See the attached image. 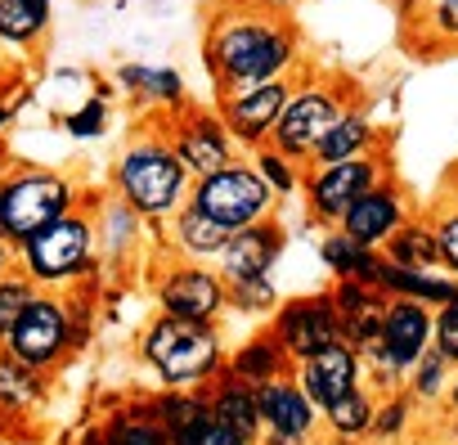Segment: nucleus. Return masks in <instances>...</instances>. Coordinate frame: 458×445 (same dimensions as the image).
I'll return each mask as SVG.
<instances>
[{"label": "nucleus", "mask_w": 458, "mask_h": 445, "mask_svg": "<svg viewBox=\"0 0 458 445\" xmlns=\"http://www.w3.org/2000/svg\"><path fill=\"white\" fill-rule=\"evenodd\" d=\"M284 244H288V230L279 226L275 216H266V220H257V226L229 235V244L216 257V270H220L225 284H234V279H270Z\"/></svg>", "instance_id": "15"}, {"label": "nucleus", "mask_w": 458, "mask_h": 445, "mask_svg": "<svg viewBox=\"0 0 458 445\" xmlns=\"http://www.w3.org/2000/svg\"><path fill=\"white\" fill-rule=\"evenodd\" d=\"M14 252H19V270L46 293L72 288L86 275H95L99 270V257H95L99 230H95V216H90V198L81 207H72L68 216L50 220V226L37 230L32 239H23Z\"/></svg>", "instance_id": "3"}, {"label": "nucleus", "mask_w": 458, "mask_h": 445, "mask_svg": "<svg viewBox=\"0 0 458 445\" xmlns=\"http://www.w3.org/2000/svg\"><path fill=\"white\" fill-rule=\"evenodd\" d=\"M382 257H386L391 266H404V270H436V266H440V252H436V230H431V220L409 216L404 226L386 239Z\"/></svg>", "instance_id": "26"}, {"label": "nucleus", "mask_w": 458, "mask_h": 445, "mask_svg": "<svg viewBox=\"0 0 458 445\" xmlns=\"http://www.w3.org/2000/svg\"><path fill=\"white\" fill-rule=\"evenodd\" d=\"M117 86L126 95H140L157 108H184L189 90H184V77L175 68H148V64H122L117 68Z\"/></svg>", "instance_id": "24"}, {"label": "nucleus", "mask_w": 458, "mask_h": 445, "mask_svg": "<svg viewBox=\"0 0 458 445\" xmlns=\"http://www.w3.org/2000/svg\"><path fill=\"white\" fill-rule=\"evenodd\" d=\"M373 288H377L382 297L422 302V306H431V311L458 297V279H449V275H436V270H404V266H391V261H382V270H377Z\"/></svg>", "instance_id": "22"}, {"label": "nucleus", "mask_w": 458, "mask_h": 445, "mask_svg": "<svg viewBox=\"0 0 458 445\" xmlns=\"http://www.w3.org/2000/svg\"><path fill=\"white\" fill-rule=\"evenodd\" d=\"M382 315H386V297L369 302V306H364V311H355V315H342V342H346V347H355L360 355H364V351H373V347H377V338H382Z\"/></svg>", "instance_id": "33"}, {"label": "nucleus", "mask_w": 458, "mask_h": 445, "mask_svg": "<svg viewBox=\"0 0 458 445\" xmlns=\"http://www.w3.org/2000/svg\"><path fill=\"white\" fill-rule=\"evenodd\" d=\"M288 95H293V77H279V81H266L252 90H234V95L216 99V117L225 122V131L234 135L239 149H266Z\"/></svg>", "instance_id": "11"}, {"label": "nucleus", "mask_w": 458, "mask_h": 445, "mask_svg": "<svg viewBox=\"0 0 458 445\" xmlns=\"http://www.w3.org/2000/svg\"><path fill=\"white\" fill-rule=\"evenodd\" d=\"M431 347V306L422 302H404V297H386V315H382V338L377 351L395 373H409L422 351Z\"/></svg>", "instance_id": "17"}, {"label": "nucleus", "mask_w": 458, "mask_h": 445, "mask_svg": "<svg viewBox=\"0 0 458 445\" xmlns=\"http://www.w3.org/2000/svg\"><path fill=\"white\" fill-rule=\"evenodd\" d=\"M404 418H409V405H404V400H386L382 409H373V427H369V432L391 436V432H400V427H404Z\"/></svg>", "instance_id": "42"}, {"label": "nucleus", "mask_w": 458, "mask_h": 445, "mask_svg": "<svg viewBox=\"0 0 458 445\" xmlns=\"http://www.w3.org/2000/svg\"><path fill=\"white\" fill-rule=\"evenodd\" d=\"M369 153H382V126H377L373 113L355 99V104L333 122V131L319 140L310 167H333V162H351V158H369Z\"/></svg>", "instance_id": "18"}, {"label": "nucleus", "mask_w": 458, "mask_h": 445, "mask_svg": "<svg viewBox=\"0 0 458 445\" xmlns=\"http://www.w3.org/2000/svg\"><path fill=\"white\" fill-rule=\"evenodd\" d=\"M395 5L404 10V32H413V28L422 23V14H427V5H431V0H395Z\"/></svg>", "instance_id": "43"}, {"label": "nucleus", "mask_w": 458, "mask_h": 445, "mask_svg": "<svg viewBox=\"0 0 458 445\" xmlns=\"http://www.w3.org/2000/svg\"><path fill=\"white\" fill-rule=\"evenodd\" d=\"M14 113H19V99H5V95H0V135L14 126Z\"/></svg>", "instance_id": "46"}, {"label": "nucleus", "mask_w": 458, "mask_h": 445, "mask_svg": "<svg viewBox=\"0 0 458 445\" xmlns=\"http://www.w3.org/2000/svg\"><path fill=\"white\" fill-rule=\"evenodd\" d=\"M162 131H166L175 158L184 162V171H189L193 180L220 171L225 162H234V153H239L234 135H229L225 122H220L216 113H207V108H189V113H180L175 122H166Z\"/></svg>", "instance_id": "13"}, {"label": "nucleus", "mask_w": 458, "mask_h": 445, "mask_svg": "<svg viewBox=\"0 0 458 445\" xmlns=\"http://www.w3.org/2000/svg\"><path fill=\"white\" fill-rule=\"evenodd\" d=\"M257 391H261V418H266L270 432H279V436H306L310 432L319 409L297 387V378H275V382H266Z\"/></svg>", "instance_id": "21"}, {"label": "nucleus", "mask_w": 458, "mask_h": 445, "mask_svg": "<svg viewBox=\"0 0 458 445\" xmlns=\"http://www.w3.org/2000/svg\"><path fill=\"white\" fill-rule=\"evenodd\" d=\"M171 445H252V441H243L239 432H229V427H225L220 418H211V409H207V414L193 418L184 432H175Z\"/></svg>", "instance_id": "36"}, {"label": "nucleus", "mask_w": 458, "mask_h": 445, "mask_svg": "<svg viewBox=\"0 0 458 445\" xmlns=\"http://www.w3.org/2000/svg\"><path fill=\"white\" fill-rule=\"evenodd\" d=\"M77 347V329H72V302L59 297V293H37L32 306L23 311V320L14 324L5 351L32 369H55L68 351Z\"/></svg>", "instance_id": "8"}, {"label": "nucleus", "mask_w": 458, "mask_h": 445, "mask_svg": "<svg viewBox=\"0 0 458 445\" xmlns=\"http://www.w3.org/2000/svg\"><path fill=\"white\" fill-rule=\"evenodd\" d=\"M297 387L310 396L315 409H333L342 396L364 387V360H360L355 347L333 342V347H324V351H315L310 360L297 364Z\"/></svg>", "instance_id": "16"}, {"label": "nucleus", "mask_w": 458, "mask_h": 445, "mask_svg": "<svg viewBox=\"0 0 458 445\" xmlns=\"http://www.w3.org/2000/svg\"><path fill=\"white\" fill-rule=\"evenodd\" d=\"M193 175L175 158L171 140L162 126L135 135L117 162H113V193L140 216V220H166L189 202Z\"/></svg>", "instance_id": "2"}, {"label": "nucleus", "mask_w": 458, "mask_h": 445, "mask_svg": "<svg viewBox=\"0 0 458 445\" xmlns=\"http://www.w3.org/2000/svg\"><path fill=\"white\" fill-rule=\"evenodd\" d=\"M229 306L239 311H279V293L270 279H234L229 284Z\"/></svg>", "instance_id": "39"}, {"label": "nucleus", "mask_w": 458, "mask_h": 445, "mask_svg": "<svg viewBox=\"0 0 458 445\" xmlns=\"http://www.w3.org/2000/svg\"><path fill=\"white\" fill-rule=\"evenodd\" d=\"M144 360L162 373L166 387L180 391H198L211 378L225 373V347L216 324H193V320H175V315H157L144 338H140Z\"/></svg>", "instance_id": "6"}, {"label": "nucleus", "mask_w": 458, "mask_h": 445, "mask_svg": "<svg viewBox=\"0 0 458 445\" xmlns=\"http://www.w3.org/2000/svg\"><path fill=\"white\" fill-rule=\"evenodd\" d=\"M373 396L364 391V387H355L351 396H342L333 409H324L328 414V423H333V432H342V436H360V432H369L373 427Z\"/></svg>", "instance_id": "34"}, {"label": "nucleus", "mask_w": 458, "mask_h": 445, "mask_svg": "<svg viewBox=\"0 0 458 445\" xmlns=\"http://www.w3.org/2000/svg\"><path fill=\"white\" fill-rule=\"evenodd\" d=\"M64 131H68L72 140H99V135L108 131V95H90L81 108H72V113L64 117Z\"/></svg>", "instance_id": "35"}, {"label": "nucleus", "mask_w": 458, "mask_h": 445, "mask_svg": "<svg viewBox=\"0 0 458 445\" xmlns=\"http://www.w3.org/2000/svg\"><path fill=\"white\" fill-rule=\"evenodd\" d=\"M41 288L23 275V270H10L5 279H0V347L10 342V333H14V324L23 320V311L32 306V297H37Z\"/></svg>", "instance_id": "32"}, {"label": "nucleus", "mask_w": 458, "mask_h": 445, "mask_svg": "<svg viewBox=\"0 0 458 445\" xmlns=\"http://www.w3.org/2000/svg\"><path fill=\"white\" fill-rule=\"evenodd\" d=\"M81 202H86V193L72 175H64L55 167L19 162L0 175V239H10L19 248L23 239H32L37 230H46L50 220L68 216Z\"/></svg>", "instance_id": "4"}, {"label": "nucleus", "mask_w": 458, "mask_h": 445, "mask_svg": "<svg viewBox=\"0 0 458 445\" xmlns=\"http://www.w3.org/2000/svg\"><path fill=\"white\" fill-rule=\"evenodd\" d=\"M46 396V373L0 347V414H28Z\"/></svg>", "instance_id": "28"}, {"label": "nucleus", "mask_w": 458, "mask_h": 445, "mask_svg": "<svg viewBox=\"0 0 458 445\" xmlns=\"http://www.w3.org/2000/svg\"><path fill=\"white\" fill-rule=\"evenodd\" d=\"M319 261H324L337 279H364V284H373L386 257H382L377 248L355 244V239L342 235V230H328V235L319 239Z\"/></svg>", "instance_id": "25"}, {"label": "nucleus", "mask_w": 458, "mask_h": 445, "mask_svg": "<svg viewBox=\"0 0 458 445\" xmlns=\"http://www.w3.org/2000/svg\"><path fill=\"white\" fill-rule=\"evenodd\" d=\"M81 445H113V441H108V432H90Z\"/></svg>", "instance_id": "48"}, {"label": "nucleus", "mask_w": 458, "mask_h": 445, "mask_svg": "<svg viewBox=\"0 0 458 445\" xmlns=\"http://www.w3.org/2000/svg\"><path fill=\"white\" fill-rule=\"evenodd\" d=\"M55 28V0H0V55H32Z\"/></svg>", "instance_id": "20"}, {"label": "nucleus", "mask_w": 458, "mask_h": 445, "mask_svg": "<svg viewBox=\"0 0 458 445\" xmlns=\"http://www.w3.org/2000/svg\"><path fill=\"white\" fill-rule=\"evenodd\" d=\"M431 230H436V252H440V266L449 270V279H458V207H440L431 216Z\"/></svg>", "instance_id": "37"}, {"label": "nucleus", "mask_w": 458, "mask_h": 445, "mask_svg": "<svg viewBox=\"0 0 458 445\" xmlns=\"http://www.w3.org/2000/svg\"><path fill=\"white\" fill-rule=\"evenodd\" d=\"M409 37H418L427 50H458V0H431Z\"/></svg>", "instance_id": "30"}, {"label": "nucleus", "mask_w": 458, "mask_h": 445, "mask_svg": "<svg viewBox=\"0 0 458 445\" xmlns=\"http://www.w3.org/2000/svg\"><path fill=\"white\" fill-rule=\"evenodd\" d=\"M157 306H162V315H175V320L216 324L229 311V284L220 279L216 266L175 261L157 275Z\"/></svg>", "instance_id": "10"}, {"label": "nucleus", "mask_w": 458, "mask_h": 445, "mask_svg": "<svg viewBox=\"0 0 458 445\" xmlns=\"http://www.w3.org/2000/svg\"><path fill=\"white\" fill-rule=\"evenodd\" d=\"M243 5H257V10H270V14H288L293 5H301V0H243Z\"/></svg>", "instance_id": "45"}, {"label": "nucleus", "mask_w": 458, "mask_h": 445, "mask_svg": "<svg viewBox=\"0 0 458 445\" xmlns=\"http://www.w3.org/2000/svg\"><path fill=\"white\" fill-rule=\"evenodd\" d=\"M5 171H10V153H5V149H0V175H5Z\"/></svg>", "instance_id": "49"}, {"label": "nucleus", "mask_w": 458, "mask_h": 445, "mask_svg": "<svg viewBox=\"0 0 458 445\" xmlns=\"http://www.w3.org/2000/svg\"><path fill=\"white\" fill-rule=\"evenodd\" d=\"M288 369V351L266 333V338H252L248 347H239L234 355L225 360V373L229 378H239V382H252V387H266L275 378H284Z\"/></svg>", "instance_id": "27"}, {"label": "nucleus", "mask_w": 458, "mask_h": 445, "mask_svg": "<svg viewBox=\"0 0 458 445\" xmlns=\"http://www.w3.org/2000/svg\"><path fill=\"white\" fill-rule=\"evenodd\" d=\"M382 175H391L382 153L351 158V162H333V167H306L301 193H306L315 220H324V226H337V220H342Z\"/></svg>", "instance_id": "9"}, {"label": "nucleus", "mask_w": 458, "mask_h": 445, "mask_svg": "<svg viewBox=\"0 0 458 445\" xmlns=\"http://www.w3.org/2000/svg\"><path fill=\"white\" fill-rule=\"evenodd\" d=\"M207 73L216 95L252 90L301 68V37L288 14H270L257 5L220 10L207 28Z\"/></svg>", "instance_id": "1"}, {"label": "nucleus", "mask_w": 458, "mask_h": 445, "mask_svg": "<svg viewBox=\"0 0 458 445\" xmlns=\"http://www.w3.org/2000/svg\"><path fill=\"white\" fill-rule=\"evenodd\" d=\"M257 445H301V436H279V432H270V436H261Z\"/></svg>", "instance_id": "47"}, {"label": "nucleus", "mask_w": 458, "mask_h": 445, "mask_svg": "<svg viewBox=\"0 0 458 445\" xmlns=\"http://www.w3.org/2000/svg\"><path fill=\"white\" fill-rule=\"evenodd\" d=\"M207 387H211V391H207L211 418H220L229 432H239L243 441L257 445V441H261V427H266V418H261V391H257L252 382L229 378V373L211 378Z\"/></svg>", "instance_id": "19"}, {"label": "nucleus", "mask_w": 458, "mask_h": 445, "mask_svg": "<svg viewBox=\"0 0 458 445\" xmlns=\"http://www.w3.org/2000/svg\"><path fill=\"white\" fill-rule=\"evenodd\" d=\"M108 441L113 445H171V436L148 418V414H135V418H122L108 427Z\"/></svg>", "instance_id": "38"}, {"label": "nucleus", "mask_w": 458, "mask_h": 445, "mask_svg": "<svg viewBox=\"0 0 458 445\" xmlns=\"http://www.w3.org/2000/svg\"><path fill=\"white\" fill-rule=\"evenodd\" d=\"M189 202L198 211H207L220 230L234 235V230H248V226H257V220L275 216V202L279 198H275V189L261 180V171L252 162L234 158V162H225L220 171L193 180Z\"/></svg>", "instance_id": "7"}, {"label": "nucleus", "mask_w": 458, "mask_h": 445, "mask_svg": "<svg viewBox=\"0 0 458 445\" xmlns=\"http://www.w3.org/2000/svg\"><path fill=\"white\" fill-rule=\"evenodd\" d=\"M409 373H413V391H418V396H436V391L445 387L449 360H445V355H440L436 347H427V351H422V360H418V364H413Z\"/></svg>", "instance_id": "41"}, {"label": "nucleus", "mask_w": 458, "mask_h": 445, "mask_svg": "<svg viewBox=\"0 0 458 445\" xmlns=\"http://www.w3.org/2000/svg\"><path fill=\"white\" fill-rule=\"evenodd\" d=\"M355 86L346 77H310V73H293V95L270 131V149H279L284 158L310 167L319 140L333 131V122L355 104Z\"/></svg>", "instance_id": "5"}, {"label": "nucleus", "mask_w": 458, "mask_h": 445, "mask_svg": "<svg viewBox=\"0 0 458 445\" xmlns=\"http://www.w3.org/2000/svg\"><path fill=\"white\" fill-rule=\"evenodd\" d=\"M449 405L458 409V378H454V387H449Z\"/></svg>", "instance_id": "50"}, {"label": "nucleus", "mask_w": 458, "mask_h": 445, "mask_svg": "<svg viewBox=\"0 0 458 445\" xmlns=\"http://www.w3.org/2000/svg\"><path fill=\"white\" fill-rule=\"evenodd\" d=\"M207 414V391H180V387H171V391H162L157 400H148V418L166 432V436H175V432H184L193 418H202Z\"/></svg>", "instance_id": "29"}, {"label": "nucleus", "mask_w": 458, "mask_h": 445, "mask_svg": "<svg viewBox=\"0 0 458 445\" xmlns=\"http://www.w3.org/2000/svg\"><path fill=\"white\" fill-rule=\"evenodd\" d=\"M0 86H5V55H0Z\"/></svg>", "instance_id": "51"}, {"label": "nucleus", "mask_w": 458, "mask_h": 445, "mask_svg": "<svg viewBox=\"0 0 458 445\" xmlns=\"http://www.w3.org/2000/svg\"><path fill=\"white\" fill-rule=\"evenodd\" d=\"M10 270H19V252H14L10 239H0V279H5Z\"/></svg>", "instance_id": "44"}, {"label": "nucleus", "mask_w": 458, "mask_h": 445, "mask_svg": "<svg viewBox=\"0 0 458 445\" xmlns=\"http://www.w3.org/2000/svg\"><path fill=\"white\" fill-rule=\"evenodd\" d=\"M252 167L261 171V180L275 189V198H293V193H301V180H306V167L301 162H293V158H284L279 149H252Z\"/></svg>", "instance_id": "31"}, {"label": "nucleus", "mask_w": 458, "mask_h": 445, "mask_svg": "<svg viewBox=\"0 0 458 445\" xmlns=\"http://www.w3.org/2000/svg\"><path fill=\"white\" fill-rule=\"evenodd\" d=\"M431 347H436L449 364H458V297L431 311Z\"/></svg>", "instance_id": "40"}, {"label": "nucleus", "mask_w": 458, "mask_h": 445, "mask_svg": "<svg viewBox=\"0 0 458 445\" xmlns=\"http://www.w3.org/2000/svg\"><path fill=\"white\" fill-rule=\"evenodd\" d=\"M413 216V207H409V198H404V189L391 180V175H382L342 220H337V230L342 235H351L355 244H364V248H386V239L404 226V220Z\"/></svg>", "instance_id": "14"}, {"label": "nucleus", "mask_w": 458, "mask_h": 445, "mask_svg": "<svg viewBox=\"0 0 458 445\" xmlns=\"http://www.w3.org/2000/svg\"><path fill=\"white\" fill-rule=\"evenodd\" d=\"M270 338L288 351V360H310L315 351L342 342V320L333 311V297L328 293H315V297H293L275 311V329Z\"/></svg>", "instance_id": "12"}, {"label": "nucleus", "mask_w": 458, "mask_h": 445, "mask_svg": "<svg viewBox=\"0 0 458 445\" xmlns=\"http://www.w3.org/2000/svg\"><path fill=\"white\" fill-rule=\"evenodd\" d=\"M171 239H175V248H180L189 261H216L220 248L229 244V230H220L207 211H198L193 202H184V207L171 216Z\"/></svg>", "instance_id": "23"}]
</instances>
